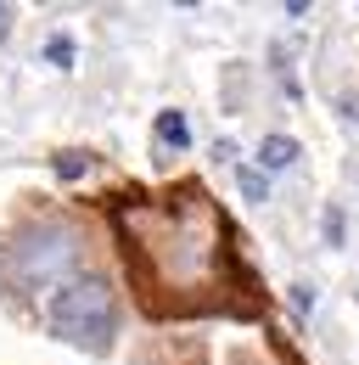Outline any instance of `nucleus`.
<instances>
[{
  "label": "nucleus",
  "mask_w": 359,
  "mask_h": 365,
  "mask_svg": "<svg viewBox=\"0 0 359 365\" xmlns=\"http://www.w3.org/2000/svg\"><path fill=\"white\" fill-rule=\"evenodd\" d=\"M6 23H11V11H6V6H0V34H6Z\"/></svg>",
  "instance_id": "obj_9"
},
{
  "label": "nucleus",
  "mask_w": 359,
  "mask_h": 365,
  "mask_svg": "<svg viewBox=\"0 0 359 365\" xmlns=\"http://www.w3.org/2000/svg\"><path fill=\"white\" fill-rule=\"evenodd\" d=\"M298 152H303V146H298L292 135H264L259 140V169H264V175H281V169L298 163Z\"/></svg>",
  "instance_id": "obj_2"
},
{
  "label": "nucleus",
  "mask_w": 359,
  "mask_h": 365,
  "mask_svg": "<svg viewBox=\"0 0 359 365\" xmlns=\"http://www.w3.org/2000/svg\"><path fill=\"white\" fill-rule=\"evenodd\" d=\"M292 304H298V315H309V309H314V287L298 281V287H292Z\"/></svg>",
  "instance_id": "obj_8"
},
{
  "label": "nucleus",
  "mask_w": 359,
  "mask_h": 365,
  "mask_svg": "<svg viewBox=\"0 0 359 365\" xmlns=\"http://www.w3.org/2000/svg\"><path fill=\"white\" fill-rule=\"evenodd\" d=\"M326 242H331V247L343 242V208H326Z\"/></svg>",
  "instance_id": "obj_7"
},
{
  "label": "nucleus",
  "mask_w": 359,
  "mask_h": 365,
  "mask_svg": "<svg viewBox=\"0 0 359 365\" xmlns=\"http://www.w3.org/2000/svg\"><path fill=\"white\" fill-rule=\"evenodd\" d=\"M152 135H157V146H175V152H185L191 146V124H185V113H157V124H152Z\"/></svg>",
  "instance_id": "obj_3"
},
{
  "label": "nucleus",
  "mask_w": 359,
  "mask_h": 365,
  "mask_svg": "<svg viewBox=\"0 0 359 365\" xmlns=\"http://www.w3.org/2000/svg\"><path fill=\"white\" fill-rule=\"evenodd\" d=\"M236 185H241L247 202H269V175L259 169V163H241V169H236Z\"/></svg>",
  "instance_id": "obj_4"
},
{
  "label": "nucleus",
  "mask_w": 359,
  "mask_h": 365,
  "mask_svg": "<svg viewBox=\"0 0 359 365\" xmlns=\"http://www.w3.org/2000/svg\"><path fill=\"white\" fill-rule=\"evenodd\" d=\"M56 175H68V180H79V175H85V158H79V152H68V158H56Z\"/></svg>",
  "instance_id": "obj_6"
},
{
  "label": "nucleus",
  "mask_w": 359,
  "mask_h": 365,
  "mask_svg": "<svg viewBox=\"0 0 359 365\" xmlns=\"http://www.w3.org/2000/svg\"><path fill=\"white\" fill-rule=\"evenodd\" d=\"M45 62H51V68H73V40H68V34H51V40H45Z\"/></svg>",
  "instance_id": "obj_5"
},
{
  "label": "nucleus",
  "mask_w": 359,
  "mask_h": 365,
  "mask_svg": "<svg viewBox=\"0 0 359 365\" xmlns=\"http://www.w3.org/2000/svg\"><path fill=\"white\" fill-rule=\"evenodd\" d=\"M45 326H51V337H62V343H73L85 354H107L113 337H118V292H113V281L95 270L68 275L62 287L45 292Z\"/></svg>",
  "instance_id": "obj_1"
}]
</instances>
